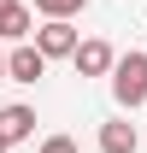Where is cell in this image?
Listing matches in <instances>:
<instances>
[{"label": "cell", "mask_w": 147, "mask_h": 153, "mask_svg": "<svg viewBox=\"0 0 147 153\" xmlns=\"http://www.w3.org/2000/svg\"><path fill=\"white\" fill-rule=\"evenodd\" d=\"M76 41H82V36H76L65 18H47V24L36 30V41H30V47H36L41 59H71V53H76Z\"/></svg>", "instance_id": "7a4b0ae2"}, {"label": "cell", "mask_w": 147, "mask_h": 153, "mask_svg": "<svg viewBox=\"0 0 147 153\" xmlns=\"http://www.w3.org/2000/svg\"><path fill=\"white\" fill-rule=\"evenodd\" d=\"M0 153H6V141H0Z\"/></svg>", "instance_id": "7c38bea8"}, {"label": "cell", "mask_w": 147, "mask_h": 153, "mask_svg": "<svg viewBox=\"0 0 147 153\" xmlns=\"http://www.w3.org/2000/svg\"><path fill=\"white\" fill-rule=\"evenodd\" d=\"M30 130H36V112H30V106H0V141H6V147L24 141Z\"/></svg>", "instance_id": "8992f818"}, {"label": "cell", "mask_w": 147, "mask_h": 153, "mask_svg": "<svg viewBox=\"0 0 147 153\" xmlns=\"http://www.w3.org/2000/svg\"><path fill=\"white\" fill-rule=\"evenodd\" d=\"M100 153H141V135L129 118H106L100 124Z\"/></svg>", "instance_id": "5b68a950"}, {"label": "cell", "mask_w": 147, "mask_h": 153, "mask_svg": "<svg viewBox=\"0 0 147 153\" xmlns=\"http://www.w3.org/2000/svg\"><path fill=\"white\" fill-rule=\"evenodd\" d=\"M0 6H12V0H0Z\"/></svg>", "instance_id": "8fae6325"}, {"label": "cell", "mask_w": 147, "mask_h": 153, "mask_svg": "<svg viewBox=\"0 0 147 153\" xmlns=\"http://www.w3.org/2000/svg\"><path fill=\"white\" fill-rule=\"evenodd\" d=\"M30 36V6H0V41H24Z\"/></svg>", "instance_id": "52a82bcc"}, {"label": "cell", "mask_w": 147, "mask_h": 153, "mask_svg": "<svg viewBox=\"0 0 147 153\" xmlns=\"http://www.w3.org/2000/svg\"><path fill=\"white\" fill-rule=\"evenodd\" d=\"M36 12H41V18H65V24H71L76 12H82V0H36Z\"/></svg>", "instance_id": "ba28073f"}, {"label": "cell", "mask_w": 147, "mask_h": 153, "mask_svg": "<svg viewBox=\"0 0 147 153\" xmlns=\"http://www.w3.org/2000/svg\"><path fill=\"white\" fill-rule=\"evenodd\" d=\"M0 76H6V53H0Z\"/></svg>", "instance_id": "30bf717a"}, {"label": "cell", "mask_w": 147, "mask_h": 153, "mask_svg": "<svg viewBox=\"0 0 147 153\" xmlns=\"http://www.w3.org/2000/svg\"><path fill=\"white\" fill-rule=\"evenodd\" d=\"M112 94H118V106H129V112L147 100V53L112 59Z\"/></svg>", "instance_id": "6da1fadb"}, {"label": "cell", "mask_w": 147, "mask_h": 153, "mask_svg": "<svg viewBox=\"0 0 147 153\" xmlns=\"http://www.w3.org/2000/svg\"><path fill=\"white\" fill-rule=\"evenodd\" d=\"M71 65H76V76H106V71H112V47H106L100 36H88V41H76Z\"/></svg>", "instance_id": "277c9868"}, {"label": "cell", "mask_w": 147, "mask_h": 153, "mask_svg": "<svg viewBox=\"0 0 147 153\" xmlns=\"http://www.w3.org/2000/svg\"><path fill=\"white\" fill-rule=\"evenodd\" d=\"M41 153H76V141H71V135H47V141H41Z\"/></svg>", "instance_id": "9c48e42d"}, {"label": "cell", "mask_w": 147, "mask_h": 153, "mask_svg": "<svg viewBox=\"0 0 147 153\" xmlns=\"http://www.w3.org/2000/svg\"><path fill=\"white\" fill-rule=\"evenodd\" d=\"M6 76H12V82H41V76H47V59H41L30 41H18V47L6 53Z\"/></svg>", "instance_id": "3957f363"}]
</instances>
